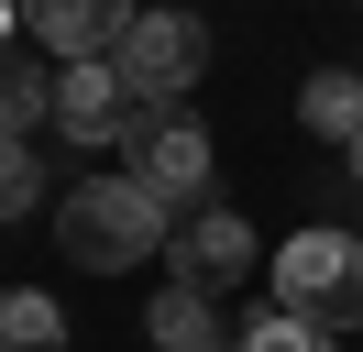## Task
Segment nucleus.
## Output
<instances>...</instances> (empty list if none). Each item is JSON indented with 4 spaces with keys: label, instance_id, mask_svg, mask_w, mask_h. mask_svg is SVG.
Instances as JSON below:
<instances>
[{
    "label": "nucleus",
    "instance_id": "4",
    "mask_svg": "<svg viewBox=\"0 0 363 352\" xmlns=\"http://www.w3.org/2000/svg\"><path fill=\"white\" fill-rule=\"evenodd\" d=\"M121 176H143V187L165 198V209H209V132L187 121V110H143V132L121 143Z\"/></svg>",
    "mask_w": 363,
    "mask_h": 352
},
{
    "label": "nucleus",
    "instance_id": "10",
    "mask_svg": "<svg viewBox=\"0 0 363 352\" xmlns=\"http://www.w3.org/2000/svg\"><path fill=\"white\" fill-rule=\"evenodd\" d=\"M155 341H165V352H220V297L165 286V297H155Z\"/></svg>",
    "mask_w": 363,
    "mask_h": 352
},
{
    "label": "nucleus",
    "instance_id": "14",
    "mask_svg": "<svg viewBox=\"0 0 363 352\" xmlns=\"http://www.w3.org/2000/svg\"><path fill=\"white\" fill-rule=\"evenodd\" d=\"M11 22H23V11H11V0H0V44H11Z\"/></svg>",
    "mask_w": 363,
    "mask_h": 352
},
{
    "label": "nucleus",
    "instance_id": "13",
    "mask_svg": "<svg viewBox=\"0 0 363 352\" xmlns=\"http://www.w3.org/2000/svg\"><path fill=\"white\" fill-rule=\"evenodd\" d=\"M231 352H341V341H330V330H308V319H286V308H264Z\"/></svg>",
    "mask_w": 363,
    "mask_h": 352
},
{
    "label": "nucleus",
    "instance_id": "3",
    "mask_svg": "<svg viewBox=\"0 0 363 352\" xmlns=\"http://www.w3.org/2000/svg\"><path fill=\"white\" fill-rule=\"evenodd\" d=\"M111 66H121V88H133L143 110H177L187 88L209 77V22H199V11H143L133 33H121Z\"/></svg>",
    "mask_w": 363,
    "mask_h": 352
},
{
    "label": "nucleus",
    "instance_id": "6",
    "mask_svg": "<svg viewBox=\"0 0 363 352\" xmlns=\"http://www.w3.org/2000/svg\"><path fill=\"white\" fill-rule=\"evenodd\" d=\"M165 253H177V286L220 297V286H242L253 264H264V242H253V220H242V209H220V198H209V209H187V220H177V242H165Z\"/></svg>",
    "mask_w": 363,
    "mask_h": 352
},
{
    "label": "nucleus",
    "instance_id": "8",
    "mask_svg": "<svg viewBox=\"0 0 363 352\" xmlns=\"http://www.w3.org/2000/svg\"><path fill=\"white\" fill-rule=\"evenodd\" d=\"M297 121L330 132V143H352V132H363V77H352V66H319V77L297 88Z\"/></svg>",
    "mask_w": 363,
    "mask_h": 352
},
{
    "label": "nucleus",
    "instance_id": "1",
    "mask_svg": "<svg viewBox=\"0 0 363 352\" xmlns=\"http://www.w3.org/2000/svg\"><path fill=\"white\" fill-rule=\"evenodd\" d=\"M177 242V209H165L143 176H77L55 198V253L89 264V275H121V264H155Z\"/></svg>",
    "mask_w": 363,
    "mask_h": 352
},
{
    "label": "nucleus",
    "instance_id": "15",
    "mask_svg": "<svg viewBox=\"0 0 363 352\" xmlns=\"http://www.w3.org/2000/svg\"><path fill=\"white\" fill-rule=\"evenodd\" d=\"M341 154H352V176H363V132H352V143H341Z\"/></svg>",
    "mask_w": 363,
    "mask_h": 352
},
{
    "label": "nucleus",
    "instance_id": "2",
    "mask_svg": "<svg viewBox=\"0 0 363 352\" xmlns=\"http://www.w3.org/2000/svg\"><path fill=\"white\" fill-rule=\"evenodd\" d=\"M264 275H275V308L286 319H308V330H363V231H297V242H275L264 253Z\"/></svg>",
    "mask_w": 363,
    "mask_h": 352
},
{
    "label": "nucleus",
    "instance_id": "9",
    "mask_svg": "<svg viewBox=\"0 0 363 352\" xmlns=\"http://www.w3.org/2000/svg\"><path fill=\"white\" fill-rule=\"evenodd\" d=\"M0 352H67V308L45 286H11L0 297Z\"/></svg>",
    "mask_w": 363,
    "mask_h": 352
},
{
    "label": "nucleus",
    "instance_id": "11",
    "mask_svg": "<svg viewBox=\"0 0 363 352\" xmlns=\"http://www.w3.org/2000/svg\"><path fill=\"white\" fill-rule=\"evenodd\" d=\"M33 198H45V176H33V143H23V132H0V220H33Z\"/></svg>",
    "mask_w": 363,
    "mask_h": 352
},
{
    "label": "nucleus",
    "instance_id": "5",
    "mask_svg": "<svg viewBox=\"0 0 363 352\" xmlns=\"http://www.w3.org/2000/svg\"><path fill=\"white\" fill-rule=\"evenodd\" d=\"M45 121L67 132V143H133V132H143V99L121 88V66L99 55V66H55V99H45Z\"/></svg>",
    "mask_w": 363,
    "mask_h": 352
},
{
    "label": "nucleus",
    "instance_id": "12",
    "mask_svg": "<svg viewBox=\"0 0 363 352\" xmlns=\"http://www.w3.org/2000/svg\"><path fill=\"white\" fill-rule=\"evenodd\" d=\"M45 99H55V77L33 88V66L11 55V44H0V132H33V110H45Z\"/></svg>",
    "mask_w": 363,
    "mask_h": 352
},
{
    "label": "nucleus",
    "instance_id": "7",
    "mask_svg": "<svg viewBox=\"0 0 363 352\" xmlns=\"http://www.w3.org/2000/svg\"><path fill=\"white\" fill-rule=\"evenodd\" d=\"M23 11V33L45 44L55 66H99V55H121V33H133V0H11Z\"/></svg>",
    "mask_w": 363,
    "mask_h": 352
}]
</instances>
